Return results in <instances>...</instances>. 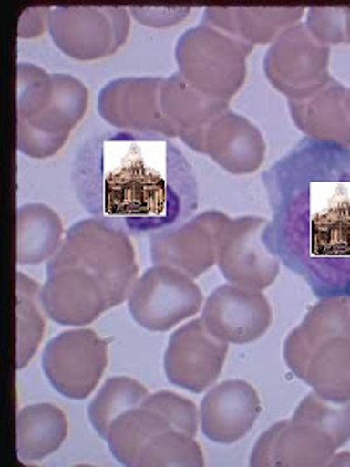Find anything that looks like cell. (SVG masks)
<instances>
[{"label": "cell", "instance_id": "8fae6325", "mask_svg": "<svg viewBox=\"0 0 350 467\" xmlns=\"http://www.w3.org/2000/svg\"><path fill=\"white\" fill-rule=\"evenodd\" d=\"M226 358L228 343L216 338L201 319L190 320L172 333L163 368L172 385L201 394L216 385Z\"/></svg>", "mask_w": 350, "mask_h": 467}, {"label": "cell", "instance_id": "d590c367", "mask_svg": "<svg viewBox=\"0 0 350 467\" xmlns=\"http://www.w3.org/2000/svg\"><path fill=\"white\" fill-rule=\"evenodd\" d=\"M328 466H350V451L335 453L329 461Z\"/></svg>", "mask_w": 350, "mask_h": 467}, {"label": "cell", "instance_id": "f546056e", "mask_svg": "<svg viewBox=\"0 0 350 467\" xmlns=\"http://www.w3.org/2000/svg\"><path fill=\"white\" fill-rule=\"evenodd\" d=\"M53 74L34 64L18 65V121L34 119L49 106Z\"/></svg>", "mask_w": 350, "mask_h": 467}, {"label": "cell", "instance_id": "d4e9b609", "mask_svg": "<svg viewBox=\"0 0 350 467\" xmlns=\"http://www.w3.org/2000/svg\"><path fill=\"white\" fill-rule=\"evenodd\" d=\"M43 287L28 275L16 276V368L23 369L37 354L46 331Z\"/></svg>", "mask_w": 350, "mask_h": 467}, {"label": "cell", "instance_id": "277c9868", "mask_svg": "<svg viewBox=\"0 0 350 467\" xmlns=\"http://www.w3.org/2000/svg\"><path fill=\"white\" fill-rule=\"evenodd\" d=\"M254 46L200 23L175 44L179 74L200 93L230 102L245 83L247 57Z\"/></svg>", "mask_w": 350, "mask_h": 467}, {"label": "cell", "instance_id": "83f0119b", "mask_svg": "<svg viewBox=\"0 0 350 467\" xmlns=\"http://www.w3.org/2000/svg\"><path fill=\"white\" fill-rule=\"evenodd\" d=\"M291 419L324 431L340 448L350 441V401H329L312 390L298 404Z\"/></svg>", "mask_w": 350, "mask_h": 467}, {"label": "cell", "instance_id": "2e32d148", "mask_svg": "<svg viewBox=\"0 0 350 467\" xmlns=\"http://www.w3.org/2000/svg\"><path fill=\"white\" fill-rule=\"evenodd\" d=\"M262 415L258 390L245 380L212 385L200 403V431L218 445L241 441Z\"/></svg>", "mask_w": 350, "mask_h": 467}, {"label": "cell", "instance_id": "ffe728a7", "mask_svg": "<svg viewBox=\"0 0 350 467\" xmlns=\"http://www.w3.org/2000/svg\"><path fill=\"white\" fill-rule=\"evenodd\" d=\"M304 7H207L203 22L251 46L273 43L285 30L300 25Z\"/></svg>", "mask_w": 350, "mask_h": 467}, {"label": "cell", "instance_id": "484cf974", "mask_svg": "<svg viewBox=\"0 0 350 467\" xmlns=\"http://www.w3.org/2000/svg\"><path fill=\"white\" fill-rule=\"evenodd\" d=\"M148 396L149 390L144 383L131 377H110L88 406V417L95 432L106 440L112 422L123 413L142 406Z\"/></svg>", "mask_w": 350, "mask_h": 467}, {"label": "cell", "instance_id": "ba28073f", "mask_svg": "<svg viewBox=\"0 0 350 467\" xmlns=\"http://www.w3.org/2000/svg\"><path fill=\"white\" fill-rule=\"evenodd\" d=\"M108 341L88 327L68 329L44 347L43 371L51 387L68 400L83 401L108 368Z\"/></svg>", "mask_w": 350, "mask_h": 467}, {"label": "cell", "instance_id": "cb8c5ba5", "mask_svg": "<svg viewBox=\"0 0 350 467\" xmlns=\"http://www.w3.org/2000/svg\"><path fill=\"white\" fill-rule=\"evenodd\" d=\"M172 429L169 420L153 408L142 404L118 417L108 432V445L112 457L123 466L135 467V462L156 434Z\"/></svg>", "mask_w": 350, "mask_h": 467}, {"label": "cell", "instance_id": "d6986e66", "mask_svg": "<svg viewBox=\"0 0 350 467\" xmlns=\"http://www.w3.org/2000/svg\"><path fill=\"white\" fill-rule=\"evenodd\" d=\"M349 89L342 83L331 79L317 93L289 100V114L294 127L306 137L333 142L338 146H350Z\"/></svg>", "mask_w": 350, "mask_h": 467}, {"label": "cell", "instance_id": "9c48e42d", "mask_svg": "<svg viewBox=\"0 0 350 467\" xmlns=\"http://www.w3.org/2000/svg\"><path fill=\"white\" fill-rule=\"evenodd\" d=\"M266 219H230L219 234V272L228 284L264 291L279 276L281 263L266 247Z\"/></svg>", "mask_w": 350, "mask_h": 467}, {"label": "cell", "instance_id": "4fadbf2b", "mask_svg": "<svg viewBox=\"0 0 350 467\" xmlns=\"http://www.w3.org/2000/svg\"><path fill=\"white\" fill-rule=\"evenodd\" d=\"M205 327L228 345L260 340L272 326V306L262 291L233 284L216 287L201 306Z\"/></svg>", "mask_w": 350, "mask_h": 467}, {"label": "cell", "instance_id": "836d02e7", "mask_svg": "<svg viewBox=\"0 0 350 467\" xmlns=\"http://www.w3.org/2000/svg\"><path fill=\"white\" fill-rule=\"evenodd\" d=\"M191 7H130V15L148 28H170L184 22Z\"/></svg>", "mask_w": 350, "mask_h": 467}, {"label": "cell", "instance_id": "f1b7e54d", "mask_svg": "<svg viewBox=\"0 0 350 467\" xmlns=\"http://www.w3.org/2000/svg\"><path fill=\"white\" fill-rule=\"evenodd\" d=\"M312 254L350 255V205H333L312 219Z\"/></svg>", "mask_w": 350, "mask_h": 467}, {"label": "cell", "instance_id": "8992f818", "mask_svg": "<svg viewBox=\"0 0 350 467\" xmlns=\"http://www.w3.org/2000/svg\"><path fill=\"white\" fill-rule=\"evenodd\" d=\"M55 46L74 60L95 62L114 55L130 34L127 7H55L49 15Z\"/></svg>", "mask_w": 350, "mask_h": 467}, {"label": "cell", "instance_id": "4316f807", "mask_svg": "<svg viewBox=\"0 0 350 467\" xmlns=\"http://www.w3.org/2000/svg\"><path fill=\"white\" fill-rule=\"evenodd\" d=\"M203 451L197 440L186 432L169 429L156 434L140 451L135 467H201Z\"/></svg>", "mask_w": 350, "mask_h": 467}, {"label": "cell", "instance_id": "3957f363", "mask_svg": "<svg viewBox=\"0 0 350 467\" xmlns=\"http://www.w3.org/2000/svg\"><path fill=\"white\" fill-rule=\"evenodd\" d=\"M66 266L83 268L98 278L109 295L112 308L127 301L139 278L130 238L102 219H83L70 226L60 251L47 261V270Z\"/></svg>", "mask_w": 350, "mask_h": 467}, {"label": "cell", "instance_id": "7a4b0ae2", "mask_svg": "<svg viewBox=\"0 0 350 467\" xmlns=\"http://www.w3.org/2000/svg\"><path fill=\"white\" fill-rule=\"evenodd\" d=\"M289 371L319 396L350 401V297H326L312 306L284 343Z\"/></svg>", "mask_w": 350, "mask_h": 467}, {"label": "cell", "instance_id": "4dcf8cb0", "mask_svg": "<svg viewBox=\"0 0 350 467\" xmlns=\"http://www.w3.org/2000/svg\"><path fill=\"white\" fill-rule=\"evenodd\" d=\"M144 404L161 413L175 431L197 438L200 429V408H197V404L191 400L175 394L172 390H160L149 394Z\"/></svg>", "mask_w": 350, "mask_h": 467}, {"label": "cell", "instance_id": "52a82bcc", "mask_svg": "<svg viewBox=\"0 0 350 467\" xmlns=\"http://www.w3.org/2000/svg\"><path fill=\"white\" fill-rule=\"evenodd\" d=\"M331 47L319 43L305 25H296L268 46L264 76L287 100H302L333 79L329 74Z\"/></svg>", "mask_w": 350, "mask_h": 467}, {"label": "cell", "instance_id": "1f68e13d", "mask_svg": "<svg viewBox=\"0 0 350 467\" xmlns=\"http://www.w3.org/2000/svg\"><path fill=\"white\" fill-rule=\"evenodd\" d=\"M350 7H310L306 13L308 32L326 46L347 44Z\"/></svg>", "mask_w": 350, "mask_h": 467}, {"label": "cell", "instance_id": "e575fe53", "mask_svg": "<svg viewBox=\"0 0 350 467\" xmlns=\"http://www.w3.org/2000/svg\"><path fill=\"white\" fill-rule=\"evenodd\" d=\"M49 7H30L23 11L22 18L18 23V36L20 39H36L49 30Z\"/></svg>", "mask_w": 350, "mask_h": 467}, {"label": "cell", "instance_id": "9a60e30c", "mask_svg": "<svg viewBox=\"0 0 350 467\" xmlns=\"http://www.w3.org/2000/svg\"><path fill=\"white\" fill-rule=\"evenodd\" d=\"M338 443L324 431L294 419L272 425L252 448L249 464L254 467L328 466Z\"/></svg>", "mask_w": 350, "mask_h": 467}, {"label": "cell", "instance_id": "5b68a950", "mask_svg": "<svg viewBox=\"0 0 350 467\" xmlns=\"http://www.w3.org/2000/svg\"><path fill=\"white\" fill-rule=\"evenodd\" d=\"M203 303V293L195 278L165 265L146 270L135 280L127 297L133 320L153 333L170 331L195 317Z\"/></svg>", "mask_w": 350, "mask_h": 467}, {"label": "cell", "instance_id": "7c38bea8", "mask_svg": "<svg viewBox=\"0 0 350 467\" xmlns=\"http://www.w3.org/2000/svg\"><path fill=\"white\" fill-rule=\"evenodd\" d=\"M228 221V215L211 211L156 232L149 242L154 265L172 266L193 278L203 275L218 265L219 234Z\"/></svg>", "mask_w": 350, "mask_h": 467}, {"label": "cell", "instance_id": "ac0fdd59", "mask_svg": "<svg viewBox=\"0 0 350 467\" xmlns=\"http://www.w3.org/2000/svg\"><path fill=\"white\" fill-rule=\"evenodd\" d=\"M161 110L188 148L200 152L207 127L230 110V102L200 93L179 72L163 79Z\"/></svg>", "mask_w": 350, "mask_h": 467}, {"label": "cell", "instance_id": "44dd1931", "mask_svg": "<svg viewBox=\"0 0 350 467\" xmlns=\"http://www.w3.org/2000/svg\"><path fill=\"white\" fill-rule=\"evenodd\" d=\"M68 420L55 404H28L16 417V451L22 462H37L66 443Z\"/></svg>", "mask_w": 350, "mask_h": 467}, {"label": "cell", "instance_id": "5bb4252c", "mask_svg": "<svg viewBox=\"0 0 350 467\" xmlns=\"http://www.w3.org/2000/svg\"><path fill=\"white\" fill-rule=\"evenodd\" d=\"M41 301L47 319L70 327H85L112 308L102 282L77 266L47 270Z\"/></svg>", "mask_w": 350, "mask_h": 467}, {"label": "cell", "instance_id": "7402d4cb", "mask_svg": "<svg viewBox=\"0 0 350 467\" xmlns=\"http://www.w3.org/2000/svg\"><path fill=\"white\" fill-rule=\"evenodd\" d=\"M66 238L60 215L44 203H26L18 209L16 259L18 265L51 261Z\"/></svg>", "mask_w": 350, "mask_h": 467}, {"label": "cell", "instance_id": "6da1fadb", "mask_svg": "<svg viewBox=\"0 0 350 467\" xmlns=\"http://www.w3.org/2000/svg\"><path fill=\"white\" fill-rule=\"evenodd\" d=\"M76 186L98 219L131 232L172 226L197 205L190 163L161 135L110 133L89 140L76 163Z\"/></svg>", "mask_w": 350, "mask_h": 467}, {"label": "cell", "instance_id": "e0dca14e", "mask_svg": "<svg viewBox=\"0 0 350 467\" xmlns=\"http://www.w3.org/2000/svg\"><path fill=\"white\" fill-rule=\"evenodd\" d=\"M200 154H207L228 173L249 175L260 171L266 142L252 121L226 110L203 131Z\"/></svg>", "mask_w": 350, "mask_h": 467}, {"label": "cell", "instance_id": "603a6c76", "mask_svg": "<svg viewBox=\"0 0 350 467\" xmlns=\"http://www.w3.org/2000/svg\"><path fill=\"white\" fill-rule=\"evenodd\" d=\"M89 104V91L70 74H53V97L49 106L34 119H25L44 133L68 140L72 130L81 123Z\"/></svg>", "mask_w": 350, "mask_h": 467}, {"label": "cell", "instance_id": "74e56055", "mask_svg": "<svg viewBox=\"0 0 350 467\" xmlns=\"http://www.w3.org/2000/svg\"><path fill=\"white\" fill-rule=\"evenodd\" d=\"M347 99H349V110H350V89H349V97H347Z\"/></svg>", "mask_w": 350, "mask_h": 467}, {"label": "cell", "instance_id": "d6a6232c", "mask_svg": "<svg viewBox=\"0 0 350 467\" xmlns=\"http://www.w3.org/2000/svg\"><path fill=\"white\" fill-rule=\"evenodd\" d=\"M66 144V140L44 133L41 130L32 127L28 121H18V149L28 158H51L58 150H62Z\"/></svg>", "mask_w": 350, "mask_h": 467}, {"label": "cell", "instance_id": "8d00e7d4", "mask_svg": "<svg viewBox=\"0 0 350 467\" xmlns=\"http://www.w3.org/2000/svg\"><path fill=\"white\" fill-rule=\"evenodd\" d=\"M347 44H350V15L349 20H347Z\"/></svg>", "mask_w": 350, "mask_h": 467}, {"label": "cell", "instance_id": "30bf717a", "mask_svg": "<svg viewBox=\"0 0 350 467\" xmlns=\"http://www.w3.org/2000/svg\"><path fill=\"white\" fill-rule=\"evenodd\" d=\"M165 78H118L102 88L97 102L100 118L110 127L131 133L179 137L161 110Z\"/></svg>", "mask_w": 350, "mask_h": 467}]
</instances>
